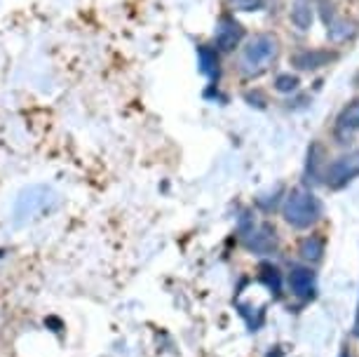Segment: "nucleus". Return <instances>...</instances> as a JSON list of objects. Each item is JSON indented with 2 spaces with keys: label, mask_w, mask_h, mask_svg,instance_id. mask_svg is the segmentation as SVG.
<instances>
[{
  "label": "nucleus",
  "mask_w": 359,
  "mask_h": 357,
  "mask_svg": "<svg viewBox=\"0 0 359 357\" xmlns=\"http://www.w3.org/2000/svg\"><path fill=\"white\" fill-rule=\"evenodd\" d=\"M289 287L291 292L296 296H301V299H310V296L315 294V273L310 271V268H291L289 273Z\"/></svg>",
  "instance_id": "nucleus-6"
},
{
  "label": "nucleus",
  "mask_w": 359,
  "mask_h": 357,
  "mask_svg": "<svg viewBox=\"0 0 359 357\" xmlns=\"http://www.w3.org/2000/svg\"><path fill=\"white\" fill-rule=\"evenodd\" d=\"M47 195H50V191L43 186H33V188H29V191H24L22 195H19V202H17V217L29 219L38 210H43V207L47 205Z\"/></svg>",
  "instance_id": "nucleus-4"
},
{
  "label": "nucleus",
  "mask_w": 359,
  "mask_h": 357,
  "mask_svg": "<svg viewBox=\"0 0 359 357\" xmlns=\"http://www.w3.org/2000/svg\"><path fill=\"white\" fill-rule=\"evenodd\" d=\"M355 177H359V151L341 156L327 167V172H324V179H327V184L331 188H343Z\"/></svg>",
  "instance_id": "nucleus-3"
},
{
  "label": "nucleus",
  "mask_w": 359,
  "mask_h": 357,
  "mask_svg": "<svg viewBox=\"0 0 359 357\" xmlns=\"http://www.w3.org/2000/svg\"><path fill=\"white\" fill-rule=\"evenodd\" d=\"M327 26H329V38L334 43H343V40L355 36V24L348 22V19H331Z\"/></svg>",
  "instance_id": "nucleus-11"
},
{
  "label": "nucleus",
  "mask_w": 359,
  "mask_h": 357,
  "mask_svg": "<svg viewBox=\"0 0 359 357\" xmlns=\"http://www.w3.org/2000/svg\"><path fill=\"white\" fill-rule=\"evenodd\" d=\"M261 280L266 282L268 289H273L275 294H280V289H282V275H280V271H277L275 266L263 264L261 266Z\"/></svg>",
  "instance_id": "nucleus-13"
},
{
  "label": "nucleus",
  "mask_w": 359,
  "mask_h": 357,
  "mask_svg": "<svg viewBox=\"0 0 359 357\" xmlns=\"http://www.w3.org/2000/svg\"><path fill=\"white\" fill-rule=\"evenodd\" d=\"M355 334L359 336V308H357V320H355Z\"/></svg>",
  "instance_id": "nucleus-17"
},
{
  "label": "nucleus",
  "mask_w": 359,
  "mask_h": 357,
  "mask_svg": "<svg viewBox=\"0 0 359 357\" xmlns=\"http://www.w3.org/2000/svg\"><path fill=\"white\" fill-rule=\"evenodd\" d=\"M343 357H348V355H343Z\"/></svg>",
  "instance_id": "nucleus-18"
},
{
  "label": "nucleus",
  "mask_w": 359,
  "mask_h": 357,
  "mask_svg": "<svg viewBox=\"0 0 359 357\" xmlns=\"http://www.w3.org/2000/svg\"><path fill=\"white\" fill-rule=\"evenodd\" d=\"M275 87L280 92H294L298 87V78L296 76H280L275 80Z\"/></svg>",
  "instance_id": "nucleus-16"
},
{
  "label": "nucleus",
  "mask_w": 359,
  "mask_h": 357,
  "mask_svg": "<svg viewBox=\"0 0 359 357\" xmlns=\"http://www.w3.org/2000/svg\"><path fill=\"white\" fill-rule=\"evenodd\" d=\"M242 36H245V31H242V26L235 22V19L230 17H223L219 29H216V45H219V50L223 52H230L233 47L240 43Z\"/></svg>",
  "instance_id": "nucleus-5"
},
{
  "label": "nucleus",
  "mask_w": 359,
  "mask_h": 357,
  "mask_svg": "<svg viewBox=\"0 0 359 357\" xmlns=\"http://www.w3.org/2000/svg\"><path fill=\"white\" fill-rule=\"evenodd\" d=\"M336 130L341 137H350V134L359 132V99H355L341 111V116L336 120Z\"/></svg>",
  "instance_id": "nucleus-7"
},
{
  "label": "nucleus",
  "mask_w": 359,
  "mask_h": 357,
  "mask_svg": "<svg viewBox=\"0 0 359 357\" xmlns=\"http://www.w3.org/2000/svg\"><path fill=\"white\" fill-rule=\"evenodd\" d=\"M200 62H202V71H205L209 78L219 76V59H216V52H212L209 47H200Z\"/></svg>",
  "instance_id": "nucleus-14"
},
{
  "label": "nucleus",
  "mask_w": 359,
  "mask_h": 357,
  "mask_svg": "<svg viewBox=\"0 0 359 357\" xmlns=\"http://www.w3.org/2000/svg\"><path fill=\"white\" fill-rule=\"evenodd\" d=\"M324 254V242L320 238H315V235H310L301 242V257L310 261V264H317V261L322 259Z\"/></svg>",
  "instance_id": "nucleus-12"
},
{
  "label": "nucleus",
  "mask_w": 359,
  "mask_h": 357,
  "mask_svg": "<svg viewBox=\"0 0 359 357\" xmlns=\"http://www.w3.org/2000/svg\"><path fill=\"white\" fill-rule=\"evenodd\" d=\"M322 146L320 144H313V148H310L308 153V177L310 179H320V165H322Z\"/></svg>",
  "instance_id": "nucleus-15"
},
{
  "label": "nucleus",
  "mask_w": 359,
  "mask_h": 357,
  "mask_svg": "<svg viewBox=\"0 0 359 357\" xmlns=\"http://www.w3.org/2000/svg\"><path fill=\"white\" fill-rule=\"evenodd\" d=\"M254 238H247V247L249 249H254V252H270V249L275 247V228H270L268 224L266 226H261L259 231L252 233Z\"/></svg>",
  "instance_id": "nucleus-8"
},
{
  "label": "nucleus",
  "mask_w": 359,
  "mask_h": 357,
  "mask_svg": "<svg viewBox=\"0 0 359 357\" xmlns=\"http://www.w3.org/2000/svg\"><path fill=\"white\" fill-rule=\"evenodd\" d=\"M331 59H334V55H329V52H301V55L294 57V64L303 71H315L320 66H327Z\"/></svg>",
  "instance_id": "nucleus-10"
},
{
  "label": "nucleus",
  "mask_w": 359,
  "mask_h": 357,
  "mask_svg": "<svg viewBox=\"0 0 359 357\" xmlns=\"http://www.w3.org/2000/svg\"><path fill=\"white\" fill-rule=\"evenodd\" d=\"M282 214H284V221H287L289 226L310 228L317 219H320L322 207H320V202H317V198L313 193L296 188V191H291L287 195V200H284Z\"/></svg>",
  "instance_id": "nucleus-2"
},
{
  "label": "nucleus",
  "mask_w": 359,
  "mask_h": 357,
  "mask_svg": "<svg viewBox=\"0 0 359 357\" xmlns=\"http://www.w3.org/2000/svg\"><path fill=\"white\" fill-rule=\"evenodd\" d=\"M277 57H280V40L273 33H259L242 47L240 71L247 78H259L277 62Z\"/></svg>",
  "instance_id": "nucleus-1"
},
{
  "label": "nucleus",
  "mask_w": 359,
  "mask_h": 357,
  "mask_svg": "<svg viewBox=\"0 0 359 357\" xmlns=\"http://www.w3.org/2000/svg\"><path fill=\"white\" fill-rule=\"evenodd\" d=\"M291 22L301 31H308L313 24V0H294L291 5Z\"/></svg>",
  "instance_id": "nucleus-9"
}]
</instances>
